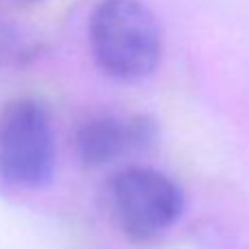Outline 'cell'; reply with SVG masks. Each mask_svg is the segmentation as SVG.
I'll return each mask as SVG.
<instances>
[{
	"instance_id": "obj_1",
	"label": "cell",
	"mask_w": 249,
	"mask_h": 249,
	"mask_svg": "<svg viewBox=\"0 0 249 249\" xmlns=\"http://www.w3.org/2000/svg\"><path fill=\"white\" fill-rule=\"evenodd\" d=\"M93 62L106 77L141 82L163 57V29L143 0H99L89 18Z\"/></svg>"
},
{
	"instance_id": "obj_2",
	"label": "cell",
	"mask_w": 249,
	"mask_h": 249,
	"mask_svg": "<svg viewBox=\"0 0 249 249\" xmlns=\"http://www.w3.org/2000/svg\"><path fill=\"white\" fill-rule=\"evenodd\" d=\"M108 212L117 230L132 243H150L170 230L185 210L181 185L150 165H128L106 188Z\"/></svg>"
},
{
	"instance_id": "obj_3",
	"label": "cell",
	"mask_w": 249,
	"mask_h": 249,
	"mask_svg": "<svg viewBox=\"0 0 249 249\" xmlns=\"http://www.w3.org/2000/svg\"><path fill=\"white\" fill-rule=\"evenodd\" d=\"M55 168V135L47 106L18 97L0 110V181L22 190L42 188Z\"/></svg>"
},
{
	"instance_id": "obj_4",
	"label": "cell",
	"mask_w": 249,
	"mask_h": 249,
	"mask_svg": "<svg viewBox=\"0 0 249 249\" xmlns=\"http://www.w3.org/2000/svg\"><path fill=\"white\" fill-rule=\"evenodd\" d=\"M157 139V124L141 113H95L73 132V152L84 168H104Z\"/></svg>"
},
{
	"instance_id": "obj_5",
	"label": "cell",
	"mask_w": 249,
	"mask_h": 249,
	"mask_svg": "<svg viewBox=\"0 0 249 249\" xmlns=\"http://www.w3.org/2000/svg\"><path fill=\"white\" fill-rule=\"evenodd\" d=\"M38 53V44L27 38L2 11H0V69L24 66Z\"/></svg>"
},
{
	"instance_id": "obj_6",
	"label": "cell",
	"mask_w": 249,
	"mask_h": 249,
	"mask_svg": "<svg viewBox=\"0 0 249 249\" xmlns=\"http://www.w3.org/2000/svg\"><path fill=\"white\" fill-rule=\"evenodd\" d=\"M18 2H42V0H18Z\"/></svg>"
}]
</instances>
